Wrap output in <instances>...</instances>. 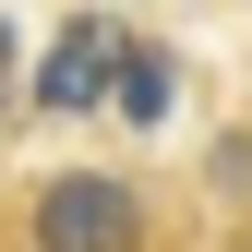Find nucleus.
<instances>
[{
    "label": "nucleus",
    "mask_w": 252,
    "mask_h": 252,
    "mask_svg": "<svg viewBox=\"0 0 252 252\" xmlns=\"http://www.w3.org/2000/svg\"><path fill=\"white\" fill-rule=\"evenodd\" d=\"M108 72H120V36H108L96 12H72V24H60V48H48V72H36V108H48V120L108 108Z\"/></svg>",
    "instance_id": "2"
},
{
    "label": "nucleus",
    "mask_w": 252,
    "mask_h": 252,
    "mask_svg": "<svg viewBox=\"0 0 252 252\" xmlns=\"http://www.w3.org/2000/svg\"><path fill=\"white\" fill-rule=\"evenodd\" d=\"M12 60H24V48H12V24H0V84H12Z\"/></svg>",
    "instance_id": "4"
},
{
    "label": "nucleus",
    "mask_w": 252,
    "mask_h": 252,
    "mask_svg": "<svg viewBox=\"0 0 252 252\" xmlns=\"http://www.w3.org/2000/svg\"><path fill=\"white\" fill-rule=\"evenodd\" d=\"M180 48H156V36H120V72H108V96H120V120H168V96H180V72H168Z\"/></svg>",
    "instance_id": "3"
},
{
    "label": "nucleus",
    "mask_w": 252,
    "mask_h": 252,
    "mask_svg": "<svg viewBox=\"0 0 252 252\" xmlns=\"http://www.w3.org/2000/svg\"><path fill=\"white\" fill-rule=\"evenodd\" d=\"M24 252H156V216L120 168H48L24 192Z\"/></svg>",
    "instance_id": "1"
}]
</instances>
